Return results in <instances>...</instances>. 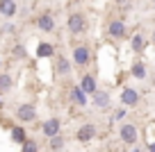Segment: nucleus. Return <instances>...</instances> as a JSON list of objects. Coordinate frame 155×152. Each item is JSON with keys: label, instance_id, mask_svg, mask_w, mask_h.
Masks as SVG:
<instances>
[{"label": "nucleus", "instance_id": "obj_10", "mask_svg": "<svg viewBox=\"0 0 155 152\" xmlns=\"http://www.w3.org/2000/svg\"><path fill=\"white\" fill-rule=\"evenodd\" d=\"M0 14L2 16H14L16 14V2L14 0H0Z\"/></svg>", "mask_w": 155, "mask_h": 152}, {"label": "nucleus", "instance_id": "obj_22", "mask_svg": "<svg viewBox=\"0 0 155 152\" xmlns=\"http://www.w3.org/2000/svg\"><path fill=\"white\" fill-rule=\"evenodd\" d=\"M150 152H155V143H153V145H150Z\"/></svg>", "mask_w": 155, "mask_h": 152}, {"label": "nucleus", "instance_id": "obj_2", "mask_svg": "<svg viewBox=\"0 0 155 152\" xmlns=\"http://www.w3.org/2000/svg\"><path fill=\"white\" fill-rule=\"evenodd\" d=\"M16 118H18L21 123H32V120L37 118V109H34V105H18V109H16Z\"/></svg>", "mask_w": 155, "mask_h": 152}, {"label": "nucleus", "instance_id": "obj_11", "mask_svg": "<svg viewBox=\"0 0 155 152\" xmlns=\"http://www.w3.org/2000/svg\"><path fill=\"white\" fill-rule=\"evenodd\" d=\"M94 105L96 107H107L110 105V93H107V91H96V93H94Z\"/></svg>", "mask_w": 155, "mask_h": 152}, {"label": "nucleus", "instance_id": "obj_9", "mask_svg": "<svg viewBox=\"0 0 155 152\" xmlns=\"http://www.w3.org/2000/svg\"><path fill=\"white\" fill-rule=\"evenodd\" d=\"M71 98H73V102H75V105H87V98H84V89L82 86H73L71 89Z\"/></svg>", "mask_w": 155, "mask_h": 152}, {"label": "nucleus", "instance_id": "obj_4", "mask_svg": "<svg viewBox=\"0 0 155 152\" xmlns=\"http://www.w3.org/2000/svg\"><path fill=\"white\" fill-rule=\"evenodd\" d=\"M73 62H75L78 66H84V64L89 62V48L87 46H78L75 50H73Z\"/></svg>", "mask_w": 155, "mask_h": 152}, {"label": "nucleus", "instance_id": "obj_7", "mask_svg": "<svg viewBox=\"0 0 155 152\" xmlns=\"http://www.w3.org/2000/svg\"><path fill=\"white\" fill-rule=\"evenodd\" d=\"M137 100H139V93H137L135 89H123V93H121V102H123L126 107L137 105Z\"/></svg>", "mask_w": 155, "mask_h": 152}, {"label": "nucleus", "instance_id": "obj_1", "mask_svg": "<svg viewBox=\"0 0 155 152\" xmlns=\"http://www.w3.org/2000/svg\"><path fill=\"white\" fill-rule=\"evenodd\" d=\"M66 25H68V32L71 34H80V32H84V27H87L82 14H71L68 21H66Z\"/></svg>", "mask_w": 155, "mask_h": 152}, {"label": "nucleus", "instance_id": "obj_12", "mask_svg": "<svg viewBox=\"0 0 155 152\" xmlns=\"http://www.w3.org/2000/svg\"><path fill=\"white\" fill-rule=\"evenodd\" d=\"M80 86H82V89H84V93H96V80H94V77L91 75H84L82 77V84H80Z\"/></svg>", "mask_w": 155, "mask_h": 152}, {"label": "nucleus", "instance_id": "obj_14", "mask_svg": "<svg viewBox=\"0 0 155 152\" xmlns=\"http://www.w3.org/2000/svg\"><path fill=\"white\" fill-rule=\"evenodd\" d=\"M132 77H137V80H144L146 77V66L141 62H137L135 66H132Z\"/></svg>", "mask_w": 155, "mask_h": 152}, {"label": "nucleus", "instance_id": "obj_3", "mask_svg": "<svg viewBox=\"0 0 155 152\" xmlns=\"http://www.w3.org/2000/svg\"><path fill=\"white\" fill-rule=\"evenodd\" d=\"M59 127H62V123H59L57 118H48L44 125H41V132L50 138V136H57V134H59Z\"/></svg>", "mask_w": 155, "mask_h": 152}, {"label": "nucleus", "instance_id": "obj_19", "mask_svg": "<svg viewBox=\"0 0 155 152\" xmlns=\"http://www.w3.org/2000/svg\"><path fill=\"white\" fill-rule=\"evenodd\" d=\"M141 48H144V36H141V34L132 36V50H135V52H141Z\"/></svg>", "mask_w": 155, "mask_h": 152}, {"label": "nucleus", "instance_id": "obj_24", "mask_svg": "<svg viewBox=\"0 0 155 152\" xmlns=\"http://www.w3.org/2000/svg\"><path fill=\"white\" fill-rule=\"evenodd\" d=\"M153 41H155V36H153Z\"/></svg>", "mask_w": 155, "mask_h": 152}, {"label": "nucleus", "instance_id": "obj_18", "mask_svg": "<svg viewBox=\"0 0 155 152\" xmlns=\"http://www.w3.org/2000/svg\"><path fill=\"white\" fill-rule=\"evenodd\" d=\"M39 57H53V46H48V43H41L37 50Z\"/></svg>", "mask_w": 155, "mask_h": 152}, {"label": "nucleus", "instance_id": "obj_5", "mask_svg": "<svg viewBox=\"0 0 155 152\" xmlns=\"http://www.w3.org/2000/svg\"><path fill=\"white\" fill-rule=\"evenodd\" d=\"M37 25H39V30H44V32H53L55 30V18L50 14H41L37 18Z\"/></svg>", "mask_w": 155, "mask_h": 152}, {"label": "nucleus", "instance_id": "obj_13", "mask_svg": "<svg viewBox=\"0 0 155 152\" xmlns=\"http://www.w3.org/2000/svg\"><path fill=\"white\" fill-rule=\"evenodd\" d=\"M110 34L112 36H123V34H126V25H123L121 21H114V23L110 25Z\"/></svg>", "mask_w": 155, "mask_h": 152}, {"label": "nucleus", "instance_id": "obj_16", "mask_svg": "<svg viewBox=\"0 0 155 152\" xmlns=\"http://www.w3.org/2000/svg\"><path fill=\"white\" fill-rule=\"evenodd\" d=\"M62 147H64V138L59 136V134L57 136H50V150L57 152V150H62Z\"/></svg>", "mask_w": 155, "mask_h": 152}, {"label": "nucleus", "instance_id": "obj_20", "mask_svg": "<svg viewBox=\"0 0 155 152\" xmlns=\"http://www.w3.org/2000/svg\"><path fill=\"white\" fill-rule=\"evenodd\" d=\"M23 152H39L37 150V143H34V141H25L23 143Z\"/></svg>", "mask_w": 155, "mask_h": 152}, {"label": "nucleus", "instance_id": "obj_23", "mask_svg": "<svg viewBox=\"0 0 155 152\" xmlns=\"http://www.w3.org/2000/svg\"><path fill=\"white\" fill-rule=\"evenodd\" d=\"M153 7H155V2H153Z\"/></svg>", "mask_w": 155, "mask_h": 152}, {"label": "nucleus", "instance_id": "obj_21", "mask_svg": "<svg viewBox=\"0 0 155 152\" xmlns=\"http://www.w3.org/2000/svg\"><path fill=\"white\" fill-rule=\"evenodd\" d=\"M12 82H9V77H0V86H2V89H5V86H9Z\"/></svg>", "mask_w": 155, "mask_h": 152}, {"label": "nucleus", "instance_id": "obj_8", "mask_svg": "<svg viewBox=\"0 0 155 152\" xmlns=\"http://www.w3.org/2000/svg\"><path fill=\"white\" fill-rule=\"evenodd\" d=\"M121 138L126 143H135L137 141V129H135V125H123L121 127Z\"/></svg>", "mask_w": 155, "mask_h": 152}, {"label": "nucleus", "instance_id": "obj_15", "mask_svg": "<svg viewBox=\"0 0 155 152\" xmlns=\"http://www.w3.org/2000/svg\"><path fill=\"white\" fill-rule=\"evenodd\" d=\"M55 66H57V73H59V75H66V73H68V68H71V64H68L64 57H57Z\"/></svg>", "mask_w": 155, "mask_h": 152}, {"label": "nucleus", "instance_id": "obj_17", "mask_svg": "<svg viewBox=\"0 0 155 152\" xmlns=\"http://www.w3.org/2000/svg\"><path fill=\"white\" fill-rule=\"evenodd\" d=\"M12 138H14L16 143H25V141H28V138H25L23 127H14V129H12Z\"/></svg>", "mask_w": 155, "mask_h": 152}, {"label": "nucleus", "instance_id": "obj_6", "mask_svg": "<svg viewBox=\"0 0 155 152\" xmlns=\"http://www.w3.org/2000/svg\"><path fill=\"white\" fill-rule=\"evenodd\" d=\"M94 136H96V127L94 125H82V127L78 129V141H82V143L91 141Z\"/></svg>", "mask_w": 155, "mask_h": 152}]
</instances>
